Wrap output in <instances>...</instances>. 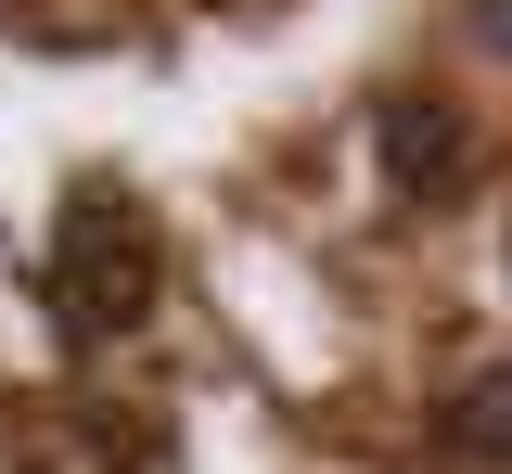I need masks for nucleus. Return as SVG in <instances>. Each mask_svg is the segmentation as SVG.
Here are the masks:
<instances>
[{
    "label": "nucleus",
    "mask_w": 512,
    "mask_h": 474,
    "mask_svg": "<svg viewBox=\"0 0 512 474\" xmlns=\"http://www.w3.org/2000/svg\"><path fill=\"white\" fill-rule=\"evenodd\" d=\"M461 26H474V52H500V65H512V0H474Z\"/></svg>",
    "instance_id": "obj_4"
},
{
    "label": "nucleus",
    "mask_w": 512,
    "mask_h": 474,
    "mask_svg": "<svg viewBox=\"0 0 512 474\" xmlns=\"http://www.w3.org/2000/svg\"><path fill=\"white\" fill-rule=\"evenodd\" d=\"M154 282H167V244H154V218L128 193H90L64 205V231H52V321H64V346H103V334H128L141 308H154Z\"/></svg>",
    "instance_id": "obj_1"
},
{
    "label": "nucleus",
    "mask_w": 512,
    "mask_h": 474,
    "mask_svg": "<svg viewBox=\"0 0 512 474\" xmlns=\"http://www.w3.org/2000/svg\"><path fill=\"white\" fill-rule=\"evenodd\" d=\"M436 462L448 474H512V372H474L436 410Z\"/></svg>",
    "instance_id": "obj_3"
},
{
    "label": "nucleus",
    "mask_w": 512,
    "mask_h": 474,
    "mask_svg": "<svg viewBox=\"0 0 512 474\" xmlns=\"http://www.w3.org/2000/svg\"><path fill=\"white\" fill-rule=\"evenodd\" d=\"M372 154H384V193H410V205H436V193L474 180V129L436 90H384L372 103Z\"/></svg>",
    "instance_id": "obj_2"
}]
</instances>
